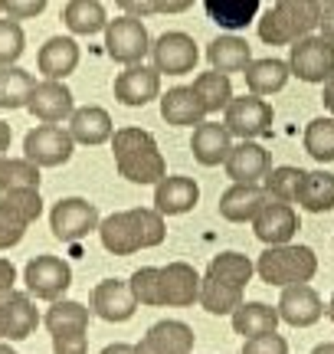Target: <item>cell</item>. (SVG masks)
Segmentation results:
<instances>
[{
  "mask_svg": "<svg viewBox=\"0 0 334 354\" xmlns=\"http://www.w3.org/2000/svg\"><path fill=\"white\" fill-rule=\"evenodd\" d=\"M151 59H155V69L161 76H187V73L197 69L200 50H197L193 37L180 33V30H170V33H161L151 43Z\"/></svg>",
  "mask_w": 334,
  "mask_h": 354,
  "instance_id": "5bb4252c",
  "label": "cell"
},
{
  "mask_svg": "<svg viewBox=\"0 0 334 354\" xmlns=\"http://www.w3.org/2000/svg\"><path fill=\"white\" fill-rule=\"evenodd\" d=\"M7 148H10V125L0 118V158H7Z\"/></svg>",
  "mask_w": 334,
  "mask_h": 354,
  "instance_id": "f907efd6",
  "label": "cell"
},
{
  "mask_svg": "<svg viewBox=\"0 0 334 354\" xmlns=\"http://www.w3.org/2000/svg\"><path fill=\"white\" fill-rule=\"evenodd\" d=\"M37 66L43 79H56L63 82L66 76H72L79 66V43L72 37H50L37 53Z\"/></svg>",
  "mask_w": 334,
  "mask_h": 354,
  "instance_id": "484cf974",
  "label": "cell"
},
{
  "mask_svg": "<svg viewBox=\"0 0 334 354\" xmlns=\"http://www.w3.org/2000/svg\"><path fill=\"white\" fill-rule=\"evenodd\" d=\"M197 203H200V187H197L193 177L167 174L155 184V210L161 216L190 214Z\"/></svg>",
  "mask_w": 334,
  "mask_h": 354,
  "instance_id": "603a6c76",
  "label": "cell"
},
{
  "mask_svg": "<svg viewBox=\"0 0 334 354\" xmlns=\"http://www.w3.org/2000/svg\"><path fill=\"white\" fill-rule=\"evenodd\" d=\"M253 272H256V263H253L249 256L233 253L230 250V253L213 256L204 276L217 279V282H226V286H236V289H246V286H249V279H253Z\"/></svg>",
  "mask_w": 334,
  "mask_h": 354,
  "instance_id": "e575fe53",
  "label": "cell"
},
{
  "mask_svg": "<svg viewBox=\"0 0 334 354\" xmlns=\"http://www.w3.org/2000/svg\"><path fill=\"white\" fill-rule=\"evenodd\" d=\"M311 354H334V342H322L311 348Z\"/></svg>",
  "mask_w": 334,
  "mask_h": 354,
  "instance_id": "f5cc1de1",
  "label": "cell"
},
{
  "mask_svg": "<svg viewBox=\"0 0 334 354\" xmlns=\"http://www.w3.org/2000/svg\"><path fill=\"white\" fill-rule=\"evenodd\" d=\"M206 59H210V69L226 73V76L230 73H246V66L253 63V46L243 37L226 33V37H217L206 46Z\"/></svg>",
  "mask_w": 334,
  "mask_h": 354,
  "instance_id": "f1b7e54d",
  "label": "cell"
},
{
  "mask_svg": "<svg viewBox=\"0 0 334 354\" xmlns=\"http://www.w3.org/2000/svg\"><path fill=\"white\" fill-rule=\"evenodd\" d=\"M233 148V135L230 128L223 122H200L193 128V138H190V151H193V161L204 167H217L226 161V154Z\"/></svg>",
  "mask_w": 334,
  "mask_h": 354,
  "instance_id": "d4e9b609",
  "label": "cell"
},
{
  "mask_svg": "<svg viewBox=\"0 0 334 354\" xmlns=\"http://www.w3.org/2000/svg\"><path fill=\"white\" fill-rule=\"evenodd\" d=\"M305 151L318 161V165H331L334 161V118L331 115H322V118H311L308 128H305Z\"/></svg>",
  "mask_w": 334,
  "mask_h": 354,
  "instance_id": "ab89813d",
  "label": "cell"
},
{
  "mask_svg": "<svg viewBox=\"0 0 334 354\" xmlns=\"http://www.w3.org/2000/svg\"><path fill=\"white\" fill-rule=\"evenodd\" d=\"M298 207L308 214H328L334 210V174L331 171H305V180L298 187Z\"/></svg>",
  "mask_w": 334,
  "mask_h": 354,
  "instance_id": "d6a6232c",
  "label": "cell"
},
{
  "mask_svg": "<svg viewBox=\"0 0 334 354\" xmlns=\"http://www.w3.org/2000/svg\"><path fill=\"white\" fill-rule=\"evenodd\" d=\"M13 282H17V269H13L10 259L0 256V295H3V292H13Z\"/></svg>",
  "mask_w": 334,
  "mask_h": 354,
  "instance_id": "bcb514c9",
  "label": "cell"
},
{
  "mask_svg": "<svg viewBox=\"0 0 334 354\" xmlns=\"http://www.w3.org/2000/svg\"><path fill=\"white\" fill-rule=\"evenodd\" d=\"M46 3L50 0H0V10L10 20H33L46 10Z\"/></svg>",
  "mask_w": 334,
  "mask_h": 354,
  "instance_id": "7bdbcfd3",
  "label": "cell"
},
{
  "mask_svg": "<svg viewBox=\"0 0 334 354\" xmlns=\"http://www.w3.org/2000/svg\"><path fill=\"white\" fill-rule=\"evenodd\" d=\"M193 92L204 99L206 115L226 112V105L233 102V82H230V76H226V73H217V69L200 73V76L193 79Z\"/></svg>",
  "mask_w": 334,
  "mask_h": 354,
  "instance_id": "74e56055",
  "label": "cell"
},
{
  "mask_svg": "<svg viewBox=\"0 0 334 354\" xmlns=\"http://www.w3.org/2000/svg\"><path fill=\"white\" fill-rule=\"evenodd\" d=\"M63 24L76 37H92L108 26V13H105L102 0H69L63 10Z\"/></svg>",
  "mask_w": 334,
  "mask_h": 354,
  "instance_id": "836d02e7",
  "label": "cell"
},
{
  "mask_svg": "<svg viewBox=\"0 0 334 354\" xmlns=\"http://www.w3.org/2000/svg\"><path fill=\"white\" fill-rule=\"evenodd\" d=\"M259 3L262 0H204V10L219 30L236 33V30H246L256 20Z\"/></svg>",
  "mask_w": 334,
  "mask_h": 354,
  "instance_id": "f546056e",
  "label": "cell"
},
{
  "mask_svg": "<svg viewBox=\"0 0 334 354\" xmlns=\"http://www.w3.org/2000/svg\"><path fill=\"white\" fill-rule=\"evenodd\" d=\"M115 99L128 109H141L148 102L161 99V73L144 63L125 66L115 76Z\"/></svg>",
  "mask_w": 334,
  "mask_h": 354,
  "instance_id": "e0dca14e",
  "label": "cell"
},
{
  "mask_svg": "<svg viewBox=\"0 0 334 354\" xmlns=\"http://www.w3.org/2000/svg\"><path fill=\"white\" fill-rule=\"evenodd\" d=\"M161 118L174 128H193L206 118V105L193 86H174L161 95Z\"/></svg>",
  "mask_w": 334,
  "mask_h": 354,
  "instance_id": "cb8c5ba5",
  "label": "cell"
},
{
  "mask_svg": "<svg viewBox=\"0 0 334 354\" xmlns=\"http://www.w3.org/2000/svg\"><path fill=\"white\" fill-rule=\"evenodd\" d=\"M102 354H135V344L115 342V344H108V348H102Z\"/></svg>",
  "mask_w": 334,
  "mask_h": 354,
  "instance_id": "816d5d0a",
  "label": "cell"
},
{
  "mask_svg": "<svg viewBox=\"0 0 334 354\" xmlns=\"http://www.w3.org/2000/svg\"><path fill=\"white\" fill-rule=\"evenodd\" d=\"M243 354H288V342L282 335H256V338H246Z\"/></svg>",
  "mask_w": 334,
  "mask_h": 354,
  "instance_id": "ee69618b",
  "label": "cell"
},
{
  "mask_svg": "<svg viewBox=\"0 0 334 354\" xmlns=\"http://www.w3.org/2000/svg\"><path fill=\"white\" fill-rule=\"evenodd\" d=\"M331 3H334V0H322V7H331Z\"/></svg>",
  "mask_w": 334,
  "mask_h": 354,
  "instance_id": "9f6ffc18",
  "label": "cell"
},
{
  "mask_svg": "<svg viewBox=\"0 0 334 354\" xmlns=\"http://www.w3.org/2000/svg\"><path fill=\"white\" fill-rule=\"evenodd\" d=\"M243 76H246V88L253 95H272V92H282L292 73H288V63L266 56V59H253L246 66Z\"/></svg>",
  "mask_w": 334,
  "mask_h": 354,
  "instance_id": "1f68e13d",
  "label": "cell"
},
{
  "mask_svg": "<svg viewBox=\"0 0 334 354\" xmlns=\"http://www.w3.org/2000/svg\"><path fill=\"white\" fill-rule=\"evenodd\" d=\"M279 318L292 328H311L315 322H322L324 315V302L322 295L311 289L308 282H295V286H285L282 299H279Z\"/></svg>",
  "mask_w": 334,
  "mask_h": 354,
  "instance_id": "ac0fdd59",
  "label": "cell"
},
{
  "mask_svg": "<svg viewBox=\"0 0 334 354\" xmlns=\"http://www.w3.org/2000/svg\"><path fill=\"white\" fill-rule=\"evenodd\" d=\"M272 122H275L272 105L262 95H253V92L239 95V99L233 95V102L223 112V125L230 128V135L239 141H256L272 135Z\"/></svg>",
  "mask_w": 334,
  "mask_h": 354,
  "instance_id": "ba28073f",
  "label": "cell"
},
{
  "mask_svg": "<svg viewBox=\"0 0 334 354\" xmlns=\"http://www.w3.org/2000/svg\"><path fill=\"white\" fill-rule=\"evenodd\" d=\"M266 201L269 194L262 190V184H233L219 197V216L230 223H253V216L262 210Z\"/></svg>",
  "mask_w": 334,
  "mask_h": 354,
  "instance_id": "83f0119b",
  "label": "cell"
},
{
  "mask_svg": "<svg viewBox=\"0 0 334 354\" xmlns=\"http://www.w3.org/2000/svg\"><path fill=\"white\" fill-rule=\"evenodd\" d=\"M256 272L266 286L285 289L295 282H311L318 272V256L311 246L302 243H285V246H266L256 259Z\"/></svg>",
  "mask_w": 334,
  "mask_h": 354,
  "instance_id": "5b68a950",
  "label": "cell"
},
{
  "mask_svg": "<svg viewBox=\"0 0 334 354\" xmlns=\"http://www.w3.org/2000/svg\"><path fill=\"white\" fill-rule=\"evenodd\" d=\"M197 302L204 305L210 315H233L243 305V289L217 282V279H210V276H200V299Z\"/></svg>",
  "mask_w": 334,
  "mask_h": 354,
  "instance_id": "8d00e7d4",
  "label": "cell"
},
{
  "mask_svg": "<svg viewBox=\"0 0 334 354\" xmlns=\"http://www.w3.org/2000/svg\"><path fill=\"white\" fill-rule=\"evenodd\" d=\"M253 233L266 246H285V243H292V236L298 233L295 207L282 201H266L262 210L253 216Z\"/></svg>",
  "mask_w": 334,
  "mask_h": 354,
  "instance_id": "2e32d148",
  "label": "cell"
},
{
  "mask_svg": "<svg viewBox=\"0 0 334 354\" xmlns=\"http://www.w3.org/2000/svg\"><path fill=\"white\" fill-rule=\"evenodd\" d=\"M318 30H322V37L328 39V43H334V3L322 10V24H318Z\"/></svg>",
  "mask_w": 334,
  "mask_h": 354,
  "instance_id": "c3c4849f",
  "label": "cell"
},
{
  "mask_svg": "<svg viewBox=\"0 0 334 354\" xmlns=\"http://www.w3.org/2000/svg\"><path fill=\"white\" fill-rule=\"evenodd\" d=\"M324 312H328V318H331V325H334V295H331V302H328V308H324Z\"/></svg>",
  "mask_w": 334,
  "mask_h": 354,
  "instance_id": "11a10c76",
  "label": "cell"
},
{
  "mask_svg": "<svg viewBox=\"0 0 334 354\" xmlns=\"http://www.w3.org/2000/svg\"><path fill=\"white\" fill-rule=\"evenodd\" d=\"M43 197L39 190H7L0 197V250H10L23 240L26 227L39 220Z\"/></svg>",
  "mask_w": 334,
  "mask_h": 354,
  "instance_id": "9c48e42d",
  "label": "cell"
},
{
  "mask_svg": "<svg viewBox=\"0 0 334 354\" xmlns=\"http://www.w3.org/2000/svg\"><path fill=\"white\" fill-rule=\"evenodd\" d=\"M138 305L151 308H187L200 299V272L190 263H167V266H141L128 279Z\"/></svg>",
  "mask_w": 334,
  "mask_h": 354,
  "instance_id": "6da1fadb",
  "label": "cell"
},
{
  "mask_svg": "<svg viewBox=\"0 0 334 354\" xmlns=\"http://www.w3.org/2000/svg\"><path fill=\"white\" fill-rule=\"evenodd\" d=\"M92 312L102 318V322H112V325H121L128 322L135 312H138V299L125 279H102L95 289H92Z\"/></svg>",
  "mask_w": 334,
  "mask_h": 354,
  "instance_id": "44dd1931",
  "label": "cell"
},
{
  "mask_svg": "<svg viewBox=\"0 0 334 354\" xmlns=\"http://www.w3.org/2000/svg\"><path fill=\"white\" fill-rule=\"evenodd\" d=\"M193 328L177 318L155 322L144 331V338L135 344V354H190L193 351Z\"/></svg>",
  "mask_w": 334,
  "mask_h": 354,
  "instance_id": "ffe728a7",
  "label": "cell"
},
{
  "mask_svg": "<svg viewBox=\"0 0 334 354\" xmlns=\"http://www.w3.org/2000/svg\"><path fill=\"white\" fill-rule=\"evenodd\" d=\"M105 53L121 66H135L144 63V56L151 53V37H148V26L138 17H115L105 26Z\"/></svg>",
  "mask_w": 334,
  "mask_h": 354,
  "instance_id": "30bf717a",
  "label": "cell"
},
{
  "mask_svg": "<svg viewBox=\"0 0 334 354\" xmlns=\"http://www.w3.org/2000/svg\"><path fill=\"white\" fill-rule=\"evenodd\" d=\"M167 236L164 216L155 207H131L105 216L99 223V240L112 256H131L141 250H155Z\"/></svg>",
  "mask_w": 334,
  "mask_h": 354,
  "instance_id": "7a4b0ae2",
  "label": "cell"
},
{
  "mask_svg": "<svg viewBox=\"0 0 334 354\" xmlns=\"http://www.w3.org/2000/svg\"><path fill=\"white\" fill-rule=\"evenodd\" d=\"M99 223H102L99 207L89 203L86 197H63L59 203H52L50 210L52 236L63 243H79L82 236H89L92 230H99Z\"/></svg>",
  "mask_w": 334,
  "mask_h": 354,
  "instance_id": "8fae6325",
  "label": "cell"
},
{
  "mask_svg": "<svg viewBox=\"0 0 334 354\" xmlns=\"http://www.w3.org/2000/svg\"><path fill=\"white\" fill-rule=\"evenodd\" d=\"M23 282H26V292L33 295V299H43V302H56V299H63L66 289L72 286V269L66 259L59 256H33L23 269Z\"/></svg>",
  "mask_w": 334,
  "mask_h": 354,
  "instance_id": "7c38bea8",
  "label": "cell"
},
{
  "mask_svg": "<svg viewBox=\"0 0 334 354\" xmlns=\"http://www.w3.org/2000/svg\"><path fill=\"white\" fill-rule=\"evenodd\" d=\"M72 151H76V141L69 135V128L59 125H37L23 138V158L37 167H59L72 158Z\"/></svg>",
  "mask_w": 334,
  "mask_h": 354,
  "instance_id": "4fadbf2b",
  "label": "cell"
},
{
  "mask_svg": "<svg viewBox=\"0 0 334 354\" xmlns=\"http://www.w3.org/2000/svg\"><path fill=\"white\" fill-rule=\"evenodd\" d=\"M233 331L243 338H256V335H272L279 328V308H272L266 302H243L233 312Z\"/></svg>",
  "mask_w": 334,
  "mask_h": 354,
  "instance_id": "4dcf8cb0",
  "label": "cell"
},
{
  "mask_svg": "<svg viewBox=\"0 0 334 354\" xmlns=\"http://www.w3.org/2000/svg\"><path fill=\"white\" fill-rule=\"evenodd\" d=\"M288 73L298 76L302 82L311 86H324L328 79H334V43L324 37H305L288 46Z\"/></svg>",
  "mask_w": 334,
  "mask_h": 354,
  "instance_id": "52a82bcc",
  "label": "cell"
},
{
  "mask_svg": "<svg viewBox=\"0 0 334 354\" xmlns=\"http://www.w3.org/2000/svg\"><path fill=\"white\" fill-rule=\"evenodd\" d=\"M39 325V312L30 292H3L0 295V342H23Z\"/></svg>",
  "mask_w": 334,
  "mask_h": 354,
  "instance_id": "9a60e30c",
  "label": "cell"
},
{
  "mask_svg": "<svg viewBox=\"0 0 334 354\" xmlns=\"http://www.w3.org/2000/svg\"><path fill=\"white\" fill-rule=\"evenodd\" d=\"M112 154L118 174L131 184H157L161 177H167L164 154L157 148L155 135L144 128H118L112 135Z\"/></svg>",
  "mask_w": 334,
  "mask_h": 354,
  "instance_id": "3957f363",
  "label": "cell"
},
{
  "mask_svg": "<svg viewBox=\"0 0 334 354\" xmlns=\"http://www.w3.org/2000/svg\"><path fill=\"white\" fill-rule=\"evenodd\" d=\"M39 167L26 158H0V194L7 190H39Z\"/></svg>",
  "mask_w": 334,
  "mask_h": 354,
  "instance_id": "f35d334b",
  "label": "cell"
},
{
  "mask_svg": "<svg viewBox=\"0 0 334 354\" xmlns=\"http://www.w3.org/2000/svg\"><path fill=\"white\" fill-rule=\"evenodd\" d=\"M322 102H324V109H328V115L334 118V79H328V82H324V95H322Z\"/></svg>",
  "mask_w": 334,
  "mask_h": 354,
  "instance_id": "681fc988",
  "label": "cell"
},
{
  "mask_svg": "<svg viewBox=\"0 0 334 354\" xmlns=\"http://www.w3.org/2000/svg\"><path fill=\"white\" fill-rule=\"evenodd\" d=\"M69 135L76 145H105V141H112L115 135V125H112V115L105 112L102 105H82L76 112L69 115Z\"/></svg>",
  "mask_w": 334,
  "mask_h": 354,
  "instance_id": "4316f807",
  "label": "cell"
},
{
  "mask_svg": "<svg viewBox=\"0 0 334 354\" xmlns=\"http://www.w3.org/2000/svg\"><path fill=\"white\" fill-rule=\"evenodd\" d=\"M43 325L50 328L56 354H89V308L82 302L56 299L43 315Z\"/></svg>",
  "mask_w": 334,
  "mask_h": 354,
  "instance_id": "8992f818",
  "label": "cell"
},
{
  "mask_svg": "<svg viewBox=\"0 0 334 354\" xmlns=\"http://www.w3.org/2000/svg\"><path fill=\"white\" fill-rule=\"evenodd\" d=\"M305 180V171L292 165L272 167L269 174L262 177V190L269 194V201H282V203H295L298 201V187Z\"/></svg>",
  "mask_w": 334,
  "mask_h": 354,
  "instance_id": "60d3db41",
  "label": "cell"
},
{
  "mask_svg": "<svg viewBox=\"0 0 334 354\" xmlns=\"http://www.w3.org/2000/svg\"><path fill=\"white\" fill-rule=\"evenodd\" d=\"M223 167L233 184H262V177L272 171V158L259 141H239L230 148Z\"/></svg>",
  "mask_w": 334,
  "mask_h": 354,
  "instance_id": "7402d4cb",
  "label": "cell"
},
{
  "mask_svg": "<svg viewBox=\"0 0 334 354\" xmlns=\"http://www.w3.org/2000/svg\"><path fill=\"white\" fill-rule=\"evenodd\" d=\"M26 109L43 125H59V122H66L69 115L76 112V102H72V92H69L66 82L43 79V82H37L33 95L26 102Z\"/></svg>",
  "mask_w": 334,
  "mask_h": 354,
  "instance_id": "d6986e66",
  "label": "cell"
},
{
  "mask_svg": "<svg viewBox=\"0 0 334 354\" xmlns=\"http://www.w3.org/2000/svg\"><path fill=\"white\" fill-rule=\"evenodd\" d=\"M190 7L193 0H155V13H184Z\"/></svg>",
  "mask_w": 334,
  "mask_h": 354,
  "instance_id": "7dc6e473",
  "label": "cell"
},
{
  "mask_svg": "<svg viewBox=\"0 0 334 354\" xmlns=\"http://www.w3.org/2000/svg\"><path fill=\"white\" fill-rule=\"evenodd\" d=\"M0 354H17V351L10 348V342H0Z\"/></svg>",
  "mask_w": 334,
  "mask_h": 354,
  "instance_id": "db71d44e",
  "label": "cell"
},
{
  "mask_svg": "<svg viewBox=\"0 0 334 354\" xmlns=\"http://www.w3.org/2000/svg\"><path fill=\"white\" fill-rule=\"evenodd\" d=\"M33 88H37V79L30 76L26 69H20V66H3V69H0V109H7V112L26 109Z\"/></svg>",
  "mask_w": 334,
  "mask_h": 354,
  "instance_id": "d590c367",
  "label": "cell"
},
{
  "mask_svg": "<svg viewBox=\"0 0 334 354\" xmlns=\"http://www.w3.org/2000/svg\"><path fill=\"white\" fill-rule=\"evenodd\" d=\"M23 50H26V33H23V26H20V20L3 17L0 20V69L3 66H17Z\"/></svg>",
  "mask_w": 334,
  "mask_h": 354,
  "instance_id": "b9f144b4",
  "label": "cell"
},
{
  "mask_svg": "<svg viewBox=\"0 0 334 354\" xmlns=\"http://www.w3.org/2000/svg\"><path fill=\"white\" fill-rule=\"evenodd\" d=\"M115 3L121 7L125 17H138V20H144V17L155 13V0H115Z\"/></svg>",
  "mask_w": 334,
  "mask_h": 354,
  "instance_id": "f6af8a7d",
  "label": "cell"
},
{
  "mask_svg": "<svg viewBox=\"0 0 334 354\" xmlns=\"http://www.w3.org/2000/svg\"><path fill=\"white\" fill-rule=\"evenodd\" d=\"M322 10V0H275L259 20V39L269 46H292L318 30Z\"/></svg>",
  "mask_w": 334,
  "mask_h": 354,
  "instance_id": "277c9868",
  "label": "cell"
}]
</instances>
